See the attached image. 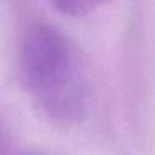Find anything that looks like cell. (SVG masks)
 <instances>
[{
    "label": "cell",
    "instance_id": "2",
    "mask_svg": "<svg viewBox=\"0 0 155 155\" xmlns=\"http://www.w3.org/2000/svg\"><path fill=\"white\" fill-rule=\"evenodd\" d=\"M108 0H50L52 7L67 17H84L90 12L97 10Z\"/></svg>",
    "mask_w": 155,
    "mask_h": 155
},
{
    "label": "cell",
    "instance_id": "1",
    "mask_svg": "<svg viewBox=\"0 0 155 155\" xmlns=\"http://www.w3.org/2000/svg\"><path fill=\"white\" fill-rule=\"evenodd\" d=\"M25 87L52 118L80 120L87 108V84L72 42L47 24L32 25L20 45Z\"/></svg>",
    "mask_w": 155,
    "mask_h": 155
}]
</instances>
